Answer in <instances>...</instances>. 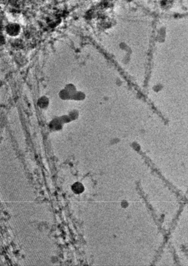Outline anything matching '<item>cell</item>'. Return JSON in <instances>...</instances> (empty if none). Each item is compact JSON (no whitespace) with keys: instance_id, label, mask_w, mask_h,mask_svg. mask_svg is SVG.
Segmentation results:
<instances>
[{"instance_id":"cell-1","label":"cell","mask_w":188,"mask_h":266,"mask_svg":"<svg viewBox=\"0 0 188 266\" xmlns=\"http://www.w3.org/2000/svg\"><path fill=\"white\" fill-rule=\"evenodd\" d=\"M72 190L76 194H79L84 191V187L80 182H76L72 186Z\"/></svg>"}]
</instances>
